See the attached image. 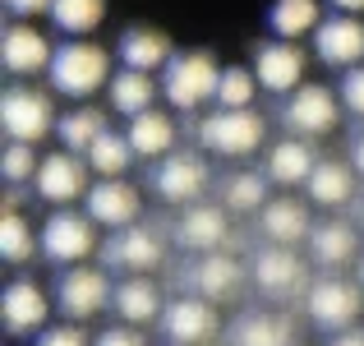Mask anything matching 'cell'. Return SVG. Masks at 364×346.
<instances>
[{
    "label": "cell",
    "mask_w": 364,
    "mask_h": 346,
    "mask_svg": "<svg viewBox=\"0 0 364 346\" xmlns=\"http://www.w3.org/2000/svg\"><path fill=\"white\" fill-rule=\"evenodd\" d=\"M337 98H341V107H346L350 115H360V120H364V65L346 70V79H341Z\"/></svg>",
    "instance_id": "38"
},
{
    "label": "cell",
    "mask_w": 364,
    "mask_h": 346,
    "mask_svg": "<svg viewBox=\"0 0 364 346\" xmlns=\"http://www.w3.org/2000/svg\"><path fill=\"white\" fill-rule=\"evenodd\" d=\"M328 5L337 9V14H350V19H355L360 9H364V0H328Z\"/></svg>",
    "instance_id": "44"
},
{
    "label": "cell",
    "mask_w": 364,
    "mask_h": 346,
    "mask_svg": "<svg viewBox=\"0 0 364 346\" xmlns=\"http://www.w3.org/2000/svg\"><path fill=\"white\" fill-rule=\"evenodd\" d=\"M258 231L267 236V245L295 249L300 240L314 236V222H309V208H304L300 199H272V204L258 213Z\"/></svg>",
    "instance_id": "22"
},
{
    "label": "cell",
    "mask_w": 364,
    "mask_h": 346,
    "mask_svg": "<svg viewBox=\"0 0 364 346\" xmlns=\"http://www.w3.org/2000/svg\"><path fill=\"white\" fill-rule=\"evenodd\" d=\"M37 346H88V337H83L74 323H60V328L37 332Z\"/></svg>",
    "instance_id": "40"
},
{
    "label": "cell",
    "mask_w": 364,
    "mask_h": 346,
    "mask_svg": "<svg viewBox=\"0 0 364 346\" xmlns=\"http://www.w3.org/2000/svg\"><path fill=\"white\" fill-rule=\"evenodd\" d=\"M222 204L226 213H263L272 199H267V176L258 171H235L231 180H222Z\"/></svg>",
    "instance_id": "33"
},
{
    "label": "cell",
    "mask_w": 364,
    "mask_h": 346,
    "mask_svg": "<svg viewBox=\"0 0 364 346\" xmlns=\"http://www.w3.org/2000/svg\"><path fill=\"white\" fill-rule=\"evenodd\" d=\"M249 277L263 295H295V291H309L314 282H304V258L286 245H267L249 258Z\"/></svg>",
    "instance_id": "11"
},
{
    "label": "cell",
    "mask_w": 364,
    "mask_h": 346,
    "mask_svg": "<svg viewBox=\"0 0 364 346\" xmlns=\"http://www.w3.org/2000/svg\"><path fill=\"white\" fill-rule=\"evenodd\" d=\"M258 93V74L249 65H226L222 83H217V111H249Z\"/></svg>",
    "instance_id": "35"
},
{
    "label": "cell",
    "mask_w": 364,
    "mask_h": 346,
    "mask_svg": "<svg viewBox=\"0 0 364 346\" xmlns=\"http://www.w3.org/2000/svg\"><path fill=\"white\" fill-rule=\"evenodd\" d=\"M355 226L364 231V199H360V204H355Z\"/></svg>",
    "instance_id": "46"
},
{
    "label": "cell",
    "mask_w": 364,
    "mask_h": 346,
    "mask_svg": "<svg viewBox=\"0 0 364 346\" xmlns=\"http://www.w3.org/2000/svg\"><path fill=\"white\" fill-rule=\"evenodd\" d=\"M37 249L33 240V226L23 222V213L18 208H5V217H0V254L9 258V263H28Z\"/></svg>",
    "instance_id": "36"
},
{
    "label": "cell",
    "mask_w": 364,
    "mask_h": 346,
    "mask_svg": "<svg viewBox=\"0 0 364 346\" xmlns=\"http://www.w3.org/2000/svg\"><path fill=\"white\" fill-rule=\"evenodd\" d=\"M107 130H111V125H107V115H102L97 107H74V111L60 115V125H55L65 152H83V157H88V148H92V143H97Z\"/></svg>",
    "instance_id": "31"
},
{
    "label": "cell",
    "mask_w": 364,
    "mask_h": 346,
    "mask_svg": "<svg viewBox=\"0 0 364 346\" xmlns=\"http://www.w3.org/2000/svg\"><path fill=\"white\" fill-rule=\"evenodd\" d=\"M102 19H107V0H55L51 9V23L65 37H88Z\"/></svg>",
    "instance_id": "34"
},
{
    "label": "cell",
    "mask_w": 364,
    "mask_h": 346,
    "mask_svg": "<svg viewBox=\"0 0 364 346\" xmlns=\"http://www.w3.org/2000/svg\"><path fill=\"white\" fill-rule=\"evenodd\" d=\"M88 162L92 171H97L102 180H124V171H129V162H134V143H129V134H120V130H107L97 143L88 148Z\"/></svg>",
    "instance_id": "32"
},
{
    "label": "cell",
    "mask_w": 364,
    "mask_h": 346,
    "mask_svg": "<svg viewBox=\"0 0 364 346\" xmlns=\"http://www.w3.org/2000/svg\"><path fill=\"white\" fill-rule=\"evenodd\" d=\"M37 148L33 143H9L5 152H0V171H5L9 185H23V180H37Z\"/></svg>",
    "instance_id": "37"
},
{
    "label": "cell",
    "mask_w": 364,
    "mask_h": 346,
    "mask_svg": "<svg viewBox=\"0 0 364 346\" xmlns=\"http://www.w3.org/2000/svg\"><path fill=\"white\" fill-rule=\"evenodd\" d=\"M152 98H157V83H152V74L116 70V79H111V111H116V115L139 120V115L157 111V107H152Z\"/></svg>",
    "instance_id": "29"
},
{
    "label": "cell",
    "mask_w": 364,
    "mask_h": 346,
    "mask_svg": "<svg viewBox=\"0 0 364 346\" xmlns=\"http://www.w3.org/2000/svg\"><path fill=\"white\" fill-rule=\"evenodd\" d=\"M328 346H364V328H346L337 337H328Z\"/></svg>",
    "instance_id": "42"
},
{
    "label": "cell",
    "mask_w": 364,
    "mask_h": 346,
    "mask_svg": "<svg viewBox=\"0 0 364 346\" xmlns=\"http://www.w3.org/2000/svg\"><path fill=\"white\" fill-rule=\"evenodd\" d=\"M124 134L134 143V157H143V162H166L176 152V120L161 115V111H148L139 120H129Z\"/></svg>",
    "instance_id": "27"
},
{
    "label": "cell",
    "mask_w": 364,
    "mask_h": 346,
    "mask_svg": "<svg viewBox=\"0 0 364 346\" xmlns=\"http://www.w3.org/2000/svg\"><path fill=\"white\" fill-rule=\"evenodd\" d=\"M5 5H9V14H18V19H37V14H51L55 0H5Z\"/></svg>",
    "instance_id": "41"
},
{
    "label": "cell",
    "mask_w": 364,
    "mask_h": 346,
    "mask_svg": "<svg viewBox=\"0 0 364 346\" xmlns=\"http://www.w3.org/2000/svg\"><path fill=\"white\" fill-rule=\"evenodd\" d=\"M314 51L332 70H355V65H364V23L350 14L323 19L318 33H314Z\"/></svg>",
    "instance_id": "13"
},
{
    "label": "cell",
    "mask_w": 364,
    "mask_h": 346,
    "mask_svg": "<svg viewBox=\"0 0 364 346\" xmlns=\"http://www.w3.org/2000/svg\"><path fill=\"white\" fill-rule=\"evenodd\" d=\"M323 14H318V0H272L267 9V28H272L282 42H295L304 33H318Z\"/></svg>",
    "instance_id": "30"
},
{
    "label": "cell",
    "mask_w": 364,
    "mask_h": 346,
    "mask_svg": "<svg viewBox=\"0 0 364 346\" xmlns=\"http://www.w3.org/2000/svg\"><path fill=\"white\" fill-rule=\"evenodd\" d=\"M350 167H355V176H364V130L350 139Z\"/></svg>",
    "instance_id": "43"
},
{
    "label": "cell",
    "mask_w": 364,
    "mask_h": 346,
    "mask_svg": "<svg viewBox=\"0 0 364 346\" xmlns=\"http://www.w3.org/2000/svg\"><path fill=\"white\" fill-rule=\"evenodd\" d=\"M46 79H51V88L60 93V98L83 102V98H92L102 83H111L116 74H111L107 46H97V42H60L55 56H51Z\"/></svg>",
    "instance_id": "1"
},
{
    "label": "cell",
    "mask_w": 364,
    "mask_h": 346,
    "mask_svg": "<svg viewBox=\"0 0 364 346\" xmlns=\"http://www.w3.org/2000/svg\"><path fill=\"white\" fill-rule=\"evenodd\" d=\"M0 314H5V328L14 337H28V332H46V291L37 282H9L5 295H0Z\"/></svg>",
    "instance_id": "20"
},
{
    "label": "cell",
    "mask_w": 364,
    "mask_h": 346,
    "mask_svg": "<svg viewBox=\"0 0 364 346\" xmlns=\"http://www.w3.org/2000/svg\"><path fill=\"white\" fill-rule=\"evenodd\" d=\"M92 346H148V342H143V332L129 328V323H111V328H102L97 337H92Z\"/></svg>",
    "instance_id": "39"
},
{
    "label": "cell",
    "mask_w": 364,
    "mask_h": 346,
    "mask_svg": "<svg viewBox=\"0 0 364 346\" xmlns=\"http://www.w3.org/2000/svg\"><path fill=\"white\" fill-rule=\"evenodd\" d=\"M222 70L208 51H176V61L161 70V93L176 111H198L203 102H217Z\"/></svg>",
    "instance_id": "2"
},
{
    "label": "cell",
    "mask_w": 364,
    "mask_h": 346,
    "mask_svg": "<svg viewBox=\"0 0 364 346\" xmlns=\"http://www.w3.org/2000/svg\"><path fill=\"white\" fill-rule=\"evenodd\" d=\"M263 139L267 125L254 111H213L198 120V143H203V152H217V157H249V152H258Z\"/></svg>",
    "instance_id": "3"
},
{
    "label": "cell",
    "mask_w": 364,
    "mask_h": 346,
    "mask_svg": "<svg viewBox=\"0 0 364 346\" xmlns=\"http://www.w3.org/2000/svg\"><path fill=\"white\" fill-rule=\"evenodd\" d=\"M111 310L120 314V323L143 328V323L161 319V314H166V305H161V286L152 282V277H124V282L116 286V300H111Z\"/></svg>",
    "instance_id": "23"
},
{
    "label": "cell",
    "mask_w": 364,
    "mask_h": 346,
    "mask_svg": "<svg viewBox=\"0 0 364 346\" xmlns=\"http://www.w3.org/2000/svg\"><path fill=\"white\" fill-rule=\"evenodd\" d=\"M157 194L166 204H180V208H194L198 199L208 194V157L203 152H171L166 162H157V176H152Z\"/></svg>",
    "instance_id": "9"
},
{
    "label": "cell",
    "mask_w": 364,
    "mask_h": 346,
    "mask_svg": "<svg viewBox=\"0 0 364 346\" xmlns=\"http://www.w3.org/2000/svg\"><path fill=\"white\" fill-rule=\"evenodd\" d=\"M254 74H258V88L267 93H300L304 88V51L291 42H267L258 46L254 56Z\"/></svg>",
    "instance_id": "19"
},
{
    "label": "cell",
    "mask_w": 364,
    "mask_h": 346,
    "mask_svg": "<svg viewBox=\"0 0 364 346\" xmlns=\"http://www.w3.org/2000/svg\"><path fill=\"white\" fill-rule=\"evenodd\" d=\"M83 213L92 217L97 226H107V231H129L134 222H139V208H143V199H139V189L129 185V180H97V185L88 189V199H83Z\"/></svg>",
    "instance_id": "14"
},
{
    "label": "cell",
    "mask_w": 364,
    "mask_h": 346,
    "mask_svg": "<svg viewBox=\"0 0 364 346\" xmlns=\"http://www.w3.org/2000/svg\"><path fill=\"white\" fill-rule=\"evenodd\" d=\"M51 56H55V46L46 42V33H37L33 23H9L5 37H0V61H5V70L18 74V79L51 70Z\"/></svg>",
    "instance_id": "16"
},
{
    "label": "cell",
    "mask_w": 364,
    "mask_h": 346,
    "mask_svg": "<svg viewBox=\"0 0 364 346\" xmlns=\"http://www.w3.org/2000/svg\"><path fill=\"white\" fill-rule=\"evenodd\" d=\"M309 258L318 268H328V277H337V268L360 263V236L350 222H314L309 236Z\"/></svg>",
    "instance_id": "21"
},
{
    "label": "cell",
    "mask_w": 364,
    "mask_h": 346,
    "mask_svg": "<svg viewBox=\"0 0 364 346\" xmlns=\"http://www.w3.org/2000/svg\"><path fill=\"white\" fill-rule=\"evenodd\" d=\"M97 249V222L88 213H74V208H55L42 222V254L51 263H70L79 268L83 258Z\"/></svg>",
    "instance_id": "6"
},
{
    "label": "cell",
    "mask_w": 364,
    "mask_h": 346,
    "mask_svg": "<svg viewBox=\"0 0 364 346\" xmlns=\"http://www.w3.org/2000/svg\"><path fill=\"white\" fill-rule=\"evenodd\" d=\"M37 194L46 199V204H55V208H65V204H74V199H88V167H83L74 152H46L42 157V167H37Z\"/></svg>",
    "instance_id": "12"
},
{
    "label": "cell",
    "mask_w": 364,
    "mask_h": 346,
    "mask_svg": "<svg viewBox=\"0 0 364 346\" xmlns=\"http://www.w3.org/2000/svg\"><path fill=\"white\" fill-rule=\"evenodd\" d=\"M231 346H295V323L272 310H249L231 323Z\"/></svg>",
    "instance_id": "25"
},
{
    "label": "cell",
    "mask_w": 364,
    "mask_h": 346,
    "mask_svg": "<svg viewBox=\"0 0 364 346\" xmlns=\"http://www.w3.org/2000/svg\"><path fill=\"white\" fill-rule=\"evenodd\" d=\"M217 310L213 300H203V295H180V300L166 305V314H161V332H166L171 346H208L217 337Z\"/></svg>",
    "instance_id": "10"
},
{
    "label": "cell",
    "mask_w": 364,
    "mask_h": 346,
    "mask_svg": "<svg viewBox=\"0 0 364 346\" xmlns=\"http://www.w3.org/2000/svg\"><path fill=\"white\" fill-rule=\"evenodd\" d=\"M309 199L318 208H346L350 199H355V167L350 162H332V157H323L318 167H314V176H309Z\"/></svg>",
    "instance_id": "28"
},
{
    "label": "cell",
    "mask_w": 364,
    "mask_h": 346,
    "mask_svg": "<svg viewBox=\"0 0 364 346\" xmlns=\"http://www.w3.org/2000/svg\"><path fill=\"white\" fill-rule=\"evenodd\" d=\"M337 120H341V98H332V88H323V83H304L282 107V125L291 130V139H323L337 130Z\"/></svg>",
    "instance_id": "7"
},
{
    "label": "cell",
    "mask_w": 364,
    "mask_h": 346,
    "mask_svg": "<svg viewBox=\"0 0 364 346\" xmlns=\"http://www.w3.org/2000/svg\"><path fill=\"white\" fill-rule=\"evenodd\" d=\"M116 300V286L107 282V273L102 268H65L60 282H55V305H60V314L70 323H83L92 319V314H102V305Z\"/></svg>",
    "instance_id": "8"
},
{
    "label": "cell",
    "mask_w": 364,
    "mask_h": 346,
    "mask_svg": "<svg viewBox=\"0 0 364 346\" xmlns=\"http://www.w3.org/2000/svg\"><path fill=\"white\" fill-rule=\"evenodd\" d=\"M102 254H107L111 268H124L129 277H148L166 263V245H161V236L148 231V226H129V231H120V236H111V245L102 249Z\"/></svg>",
    "instance_id": "15"
},
{
    "label": "cell",
    "mask_w": 364,
    "mask_h": 346,
    "mask_svg": "<svg viewBox=\"0 0 364 346\" xmlns=\"http://www.w3.org/2000/svg\"><path fill=\"white\" fill-rule=\"evenodd\" d=\"M314 167H318V157H314L309 139H282L267 148V180L272 185H309Z\"/></svg>",
    "instance_id": "26"
},
{
    "label": "cell",
    "mask_w": 364,
    "mask_h": 346,
    "mask_svg": "<svg viewBox=\"0 0 364 346\" xmlns=\"http://www.w3.org/2000/svg\"><path fill=\"white\" fill-rule=\"evenodd\" d=\"M245 286V263L231 254H203L194 268V291L203 300H235Z\"/></svg>",
    "instance_id": "24"
},
{
    "label": "cell",
    "mask_w": 364,
    "mask_h": 346,
    "mask_svg": "<svg viewBox=\"0 0 364 346\" xmlns=\"http://www.w3.org/2000/svg\"><path fill=\"white\" fill-rule=\"evenodd\" d=\"M360 282H341V277H318V282L304 291V314H309L314 323H318L323 332H346V328H355V319H360V310H364V300H360Z\"/></svg>",
    "instance_id": "5"
},
{
    "label": "cell",
    "mask_w": 364,
    "mask_h": 346,
    "mask_svg": "<svg viewBox=\"0 0 364 346\" xmlns=\"http://www.w3.org/2000/svg\"><path fill=\"white\" fill-rule=\"evenodd\" d=\"M226 236H231V217L217 204H194L176 217V245L198 249V254H217Z\"/></svg>",
    "instance_id": "18"
},
{
    "label": "cell",
    "mask_w": 364,
    "mask_h": 346,
    "mask_svg": "<svg viewBox=\"0 0 364 346\" xmlns=\"http://www.w3.org/2000/svg\"><path fill=\"white\" fill-rule=\"evenodd\" d=\"M0 125H5L9 143H42L46 134L60 125V115H55L51 98L37 88H9L5 98H0Z\"/></svg>",
    "instance_id": "4"
},
{
    "label": "cell",
    "mask_w": 364,
    "mask_h": 346,
    "mask_svg": "<svg viewBox=\"0 0 364 346\" xmlns=\"http://www.w3.org/2000/svg\"><path fill=\"white\" fill-rule=\"evenodd\" d=\"M116 56L124 70L134 74H152V70H166L171 61H176V51H171V37L161 33V28H148V23H134L120 33L116 42Z\"/></svg>",
    "instance_id": "17"
},
{
    "label": "cell",
    "mask_w": 364,
    "mask_h": 346,
    "mask_svg": "<svg viewBox=\"0 0 364 346\" xmlns=\"http://www.w3.org/2000/svg\"><path fill=\"white\" fill-rule=\"evenodd\" d=\"M355 282H360V291H364V254H360V263H355Z\"/></svg>",
    "instance_id": "45"
}]
</instances>
